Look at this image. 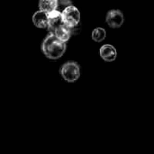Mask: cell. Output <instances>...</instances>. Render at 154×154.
I'll return each mask as SVG.
<instances>
[{
  "mask_svg": "<svg viewBox=\"0 0 154 154\" xmlns=\"http://www.w3.org/2000/svg\"><path fill=\"white\" fill-rule=\"evenodd\" d=\"M42 53L50 60H58L66 51V42L58 39L54 33L51 32L42 42Z\"/></svg>",
  "mask_w": 154,
  "mask_h": 154,
  "instance_id": "cell-1",
  "label": "cell"
},
{
  "mask_svg": "<svg viewBox=\"0 0 154 154\" xmlns=\"http://www.w3.org/2000/svg\"><path fill=\"white\" fill-rule=\"evenodd\" d=\"M100 57L106 62H112L116 60L117 57L116 49L111 44H105L100 48Z\"/></svg>",
  "mask_w": 154,
  "mask_h": 154,
  "instance_id": "cell-6",
  "label": "cell"
},
{
  "mask_svg": "<svg viewBox=\"0 0 154 154\" xmlns=\"http://www.w3.org/2000/svg\"><path fill=\"white\" fill-rule=\"evenodd\" d=\"M92 39L93 41L97 42H103L106 37V32L104 28H101V27H97L96 29L93 30L92 32Z\"/></svg>",
  "mask_w": 154,
  "mask_h": 154,
  "instance_id": "cell-10",
  "label": "cell"
},
{
  "mask_svg": "<svg viewBox=\"0 0 154 154\" xmlns=\"http://www.w3.org/2000/svg\"><path fill=\"white\" fill-rule=\"evenodd\" d=\"M61 14L64 24L67 25L68 27H73L80 23L79 10L73 5L68 6Z\"/></svg>",
  "mask_w": 154,
  "mask_h": 154,
  "instance_id": "cell-3",
  "label": "cell"
},
{
  "mask_svg": "<svg viewBox=\"0 0 154 154\" xmlns=\"http://www.w3.org/2000/svg\"><path fill=\"white\" fill-rule=\"evenodd\" d=\"M56 4L57 0H40L39 8L42 11L50 13L56 9Z\"/></svg>",
  "mask_w": 154,
  "mask_h": 154,
  "instance_id": "cell-9",
  "label": "cell"
},
{
  "mask_svg": "<svg viewBox=\"0 0 154 154\" xmlns=\"http://www.w3.org/2000/svg\"><path fill=\"white\" fill-rule=\"evenodd\" d=\"M63 18L62 14L57 10H53L50 13H48V30L51 32H54L57 28L63 25Z\"/></svg>",
  "mask_w": 154,
  "mask_h": 154,
  "instance_id": "cell-5",
  "label": "cell"
},
{
  "mask_svg": "<svg viewBox=\"0 0 154 154\" xmlns=\"http://www.w3.org/2000/svg\"><path fill=\"white\" fill-rule=\"evenodd\" d=\"M106 22L109 27L113 29L120 28L125 23V17L122 11L118 9H112L107 12Z\"/></svg>",
  "mask_w": 154,
  "mask_h": 154,
  "instance_id": "cell-4",
  "label": "cell"
},
{
  "mask_svg": "<svg viewBox=\"0 0 154 154\" xmlns=\"http://www.w3.org/2000/svg\"><path fill=\"white\" fill-rule=\"evenodd\" d=\"M72 2L70 0H57V4H56V9L57 11L62 13L68 6L71 5Z\"/></svg>",
  "mask_w": 154,
  "mask_h": 154,
  "instance_id": "cell-11",
  "label": "cell"
},
{
  "mask_svg": "<svg viewBox=\"0 0 154 154\" xmlns=\"http://www.w3.org/2000/svg\"><path fill=\"white\" fill-rule=\"evenodd\" d=\"M55 34V36L60 39V41L64 42H67L70 36H71V32H70V30H69V27H68L67 25L63 24L61 26H60L59 28H57L55 30L54 32H52Z\"/></svg>",
  "mask_w": 154,
  "mask_h": 154,
  "instance_id": "cell-8",
  "label": "cell"
},
{
  "mask_svg": "<svg viewBox=\"0 0 154 154\" xmlns=\"http://www.w3.org/2000/svg\"><path fill=\"white\" fill-rule=\"evenodd\" d=\"M60 75L67 82H75L80 77V68L78 63L74 61H68L62 65L60 69Z\"/></svg>",
  "mask_w": 154,
  "mask_h": 154,
  "instance_id": "cell-2",
  "label": "cell"
},
{
  "mask_svg": "<svg viewBox=\"0 0 154 154\" xmlns=\"http://www.w3.org/2000/svg\"><path fill=\"white\" fill-rule=\"evenodd\" d=\"M32 23L38 28H47L48 26V13L39 10L32 15Z\"/></svg>",
  "mask_w": 154,
  "mask_h": 154,
  "instance_id": "cell-7",
  "label": "cell"
}]
</instances>
